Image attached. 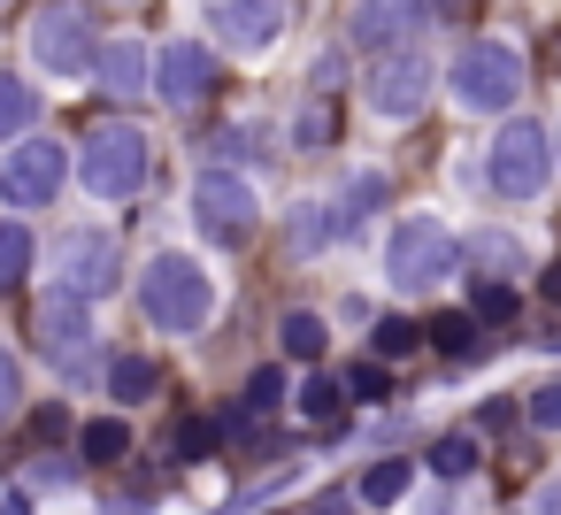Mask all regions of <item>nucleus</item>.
Segmentation results:
<instances>
[{
	"instance_id": "1",
	"label": "nucleus",
	"mask_w": 561,
	"mask_h": 515,
	"mask_svg": "<svg viewBox=\"0 0 561 515\" xmlns=\"http://www.w3.org/2000/svg\"><path fill=\"white\" fill-rule=\"evenodd\" d=\"M139 308H147L154 331L185 339V331H201V323L216 316V285H208V270H201L193 254H154V262L139 270Z\"/></svg>"
},
{
	"instance_id": "2",
	"label": "nucleus",
	"mask_w": 561,
	"mask_h": 515,
	"mask_svg": "<svg viewBox=\"0 0 561 515\" xmlns=\"http://www.w3.org/2000/svg\"><path fill=\"white\" fill-rule=\"evenodd\" d=\"M446 85H454V101H461L469 116H507V108L523 101V55H515L507 39H469V47L454 55Z\"/></svg>"
},
{
	"instance_id": "3",
	"label": "nucleus",
	"mask_w": 561,
	"mask_h": 515,
	"mask_svg": "<svg viewBox=\"0 0 561 515\" xmlns=\"http://www.w3.org/2000/svg\"><path fill=\"white\" fill-rule=\"evenodd\" d=\"M78 178L93 201H131L147 185V131L139 124H93L78 147Z\"/></svg>"
},
{
	"instance_id": "4",
	"label": "nucleus",
	"mask_w": 561,
	"mask_h": 515,
	"mask_svg": "<svg viewBox=\"0 0 561 515\" xmlns=\"http://www.w3.org/2000/svg\"><path fill=\"white\" fill-rule=\"evenodd\" d=\"M553 131H538V124H500V139L484 147V178H492V193L500 201H538L546 185H553Z\"/></svg>"
},
{
	"instance_id": "5",
	"label": "nucleus",
	"mask_w": 561,
	"mask_h": 515,
	"mask_svg": "<svg viewBox=\"0 0 561 515\" xmlns=\"http://www.w3.org/2000/svg\"><path fill=\"white\" fill-rule=\"evenodd\" d=\"M454 270H461V239H454L446 224H431V216L400 224L392 247H385V277H392V293H431V285H446Z\"/></svg>"
},
{
	"instance_id": "6",
	"label": "nucleus",
	"mask_w": 561,
	"mask_h": 515,
	"mask_svg": "<svg viewBox=\"0 0 561 515\" xmlns=\"http://www.w3.org/2000/svg\"><path fill=\"white\" fill-rule=\"evenodd\" d=\"M32 62L55 70V78H78V70H101V32L78 0H55V9L32 16Z\"/></svg>"
},
{
	"instance_id": "7",
	"label": "nucleus",
	"mask_w": 561,
	"mask_h": 515,
	"mask_svg": "<svg viewBox=\"0 0 561 515\" xmlns=\"http://www.w3.org/2000/svg\"><path fill=\"white\" fill-rule=\"evenodd\" d=\"M55 285L78 293V300H108V293L124 285V254H116V239H108L101 224L62 231V239H55Z\"/></svg>"
},
{
	"instance_id": "8",
	"label": "nucleus",
	"mask_w": 561,
	"mask_h": 515,
	"mask_svg": "<svg viewBox=\"0 0 561 515\" xmlns=\"http://www.w3.org/2000/svg\"><path fill=\"white\" fill-rule=\"evenodd\" d=\"M193 216H201V231H208L216 247H247V239H254V224H262L254 185H247V178H231V170H208V178L193 185Z\"/></svg>"
},
{
	"instance_id": "9",
	"label": "nucleus",
	"mask_w": 561,
	"mask_h": 515,
	"mask_svg": "<svg viewBox=\"0 0 561 515\" xmlns=\"http://www.w3.org/2000/svg\"><path fill=\"white\" fill-rule=\"evenodd\" d=\"M93 300H78V293H47L39 308H32V339H39V354L55 362V369H85V354H93V316H85Z\"/></svg>"
},
{
	"instance_id": "10",
	"label": "nucleus",
	"mask_w": 561,
	"mask_h": 515,
	"mask_svg": "<svg viewBox=\"0 0 561 515\" xmlns=\"http://www.w3.org/2000/svg\"><path fill=\"white\" fill-rule=\"evenodd\" d=\"M431 85H438V70H431V55L423 47H400V55H377V70H369V108L377 116H423V101H431Z\"/></svg>"
},
{
	"instance_id": "11",
	"label": "nucleus",
	"mask_w": 561,
	"mask_h": 515,
	"mask_svg": "<svg viewBox=\"0 0 561 515\" xmlns=\"http://www.w3.org/2000/svg\"><path fill=\"white\" fill-rule=\"evenodd\" d=\"M62 178H70V154L55 139H24L9 154V170H0V201H9V208H55Z\"/></svg>"
},
{
	"instance_id": "12",
	"label": "nucleus",
	"mask_w": 561,
	"mask_h": 515,
	"mask_svg": "<svg viewBox=\"0 0 561 515\" xmlns=\"http://www.w3.org/2000/svg\"><path fill=\"white\" fill-rule=\"evenodd\" d=\"M423 24H431V0H362L354 24H346V39L362 55H400V47H415Z\"/></svg>"
},
{
	"instance_id": "13",
	"label": "nucleus",
	"mask_w": 561,
	"mask_h": 515,
	"mask_svg": "<svg viewBox=\"0 0 561 515\" xmlns=\"http://www.w3.org/2000/svg\"><path fill=\"white\" fill-rule=\"evenodd\" d=\"M154 93H162L170 108H201V101L216 93V55H208L201 39H170V47L154 55Z\"/></svg>"
},
{
	"instance_id": "14",
	"label": "nucleus",
	"mask_w": 561,
	"mask_h": 515,
	"mask_svg": "<svg viewBox=\"0 0 561 515\" xmlns=\"http://www.w3.org/2000/svg\"><path fill=\"white\" fill-rule=\"evenodd\" d=\"M208 24H216V39H224L231 55H262V47L285 32V0H216Z\"/></svg>"
},
{
	"instance_id": "15",
	"label": "nucleus",
	"mask_w": 561,
	"mask_h": 515,
	"mask_svg": "<svg viewBox=\"0 0 561 515\" xmlns=\"http://www.w3.org/2000/svg\"><path fill=\"white\" fill-rule=\"evenodd\" d=\"M461 262H469L484 285H515V277L530 270V247H523L515 231H477V239L461 247Z\"/></svg>"
},
{
	"instance_id": "16",
	"label": "nucleus",
	"mask_w": 561,
	"mask_h": 515,
	"mask_svg": "<svg viewBox=\"0 0 561 515\" xmlns=\"http://www.w3.org/2000/svg\"><path fill=\"white\" fill-rule=\"evenodd\" d=\"M277 408H285V369H277V362H262V369L247 377L239 408L224 415V431H231V438H254V431H262V423H270Z\"/></svg>"
},
{
	"instance_id": "17",
	"label": "nucleus",
	"mask_w": 561,
	"mask_h": 515,
	"mask_svg": "<svg viewBox=\"0 0 561 515\" xmlns=\"http://www.w3.org/2000/svg\"><path fill=\"white\" fill-rule=\"evenodd\" d=\"M147 78H154V62H147V47H131V39H116V47H101V85H108V93H154Z\"/></svg>"
},
{
	"instance_id": "18",
	"label": "nucleus",
	"mask_w": 561,
	"mask_h": 515,
	"mask_svg": "<svg viewBox=\"0 0 561 515\" xmlns=\"http://www.w3.org/2000/svg\"><path fill=\"white\" fill-rule=\"evenodd\" d=\"M108 392H116L124 408H147V400L162 392V369H154L147 354H116V362H108Z\"/></svg>"
},
{
	"instance_id": "19",
	"label": "nucleus",
	"mask_w": 561,
	"mask_h": 515,
	"mask_svg": "<svg viewBox=\"0 0 561 515\" xmlns=\"http://www.w3.org/2000/svg\"><path fill=\"white\" fill-rule=\"evenodd\" d=\"M408 484H415V461L408 454H385V461L362 469V507H392V500H408Z\"/></svg>"
},
{
	"instance_id": "20",
	"label": "nucleus",
	"mask_w": 561,
	"mask_h": 515,
	"mask_svg": "<svg viewBox=\"0 0 561 515\" xmlns=\"http://www.w3.org/2000/svg\"><path fill=\"white\" fill-rule=\"evenodd\" d=\"M431 346H438L446 362H477V354H484V323H477L469 308H461V316H438V323H431Z\"/></svg>"
},
{
	"instance_id": "21",
	"label": "nucleus",
	"mask_w": 561,
	"mask_h": 515,
	"mask_svg": "<svg viewBox=\"0 0 561 515\" xmlns=\"http://www.w3.org/2000/svg\"><path fill=\"white\" fill-rule=\"evenodd\" d=\"M277 339H285V354H293V362H323V346H331L323 316H308V308H293V316L277 323Z\"/></svg>"
},
{
	"instance_id": "22",
	"label": "nucleus",
	"mask_w": 561,
	"mask_h": 515,
	"mask_svg": "<svg viewBox=\"0 0 561 515\" xmlns=\"http://www.w3.org/2000/svg\"><path fill=\"white\" fill-rule=\"evenodd\" d=\"M78 454H85V461H124V454H131V431H124L116 415H93V423H78Z\"/></svg>"
},
{
	"instance_id": "23",
	"label": "nucleus",
	"mask_w": 561,
	"mask_h": 515,
	"mask_svg": "<svg viewBox=\"0 0 561 515\" xmlns=\"http://www.w3.org/2000/svg\"><path fill=\"white\" fill-rule=\"evenodd\" d=\"M224 438H231V431H224V415H185V423H178V438H170V454H178V461H208Z\"/></svg>"
},
{
	"instance_id": "24",
	"label": "nucleus",
	"mask_w": 561,
	"mask_h": 515,
	"mask_svg": "<svg viewBox=\"0 0 561 515\" xmlns=\"http://www.w3.org/2000/svg\"><path fill=\"white\" fill-rule=\"evenodd\" d=\"M32 116H39V93H32L24 78H9V70H0V139L32 131Z\"/></svg>"
},
{
	"instance_id": "25",
	"label": "nucleus",
	"mask_w": 561,
	"mask_h": 515,
	"mask_svg": "<svg viewBox=\"0 0 561 515\" xmlns=\"http://www.w3.org/2000/svg\"><path fill=\"white\" fill-rule=\"evenodd\" d=\"M377 201H385V170H362V178H346V201H339V231H354L362 216H377Z\"/></svg>"
},
{
	"instance_id": "26",
	"label": "nucleus",
	"mask_w": 561,
	"mask_h": 515,
	"mask_svg": "<svg viewBox=\"0 0 561 515\" xmlns=\"http://www.w3.org/2000/svg\"><path fill=\"white\" fill-rule=\"evenodd\" d=\"M300 415L308 423H339L346 415V377H308L300 385Z\"/></svg>"
},
{
	"instance_id": "27",
	"label": "nucleus",
	"mask_w": 561,
	"mask_h": 515,
	"mask_svg": "<svg viewBox=\"0 0 561 515\" xmlns=\"http://www.w3.org/2000/svg\"><path fill=\"white\" fill-rule=\"evenodd\" d=\"M331 231H339V216H323V208L308 201V208H293V231H285V247H293V254H316Z\"/></svg>"
},
{
	"instance_id": "28",
	"label": "nucleus",
	"mask_w": 561,
	"mask_h": 515,
	"mask_svg": "<svg viewBox=\"0 0 561 515\" xmlns=\"http://www.w3.org/2000/svg\"><path fill=\"white\" fill-rule=\"evenodd\" d=\"M431 469H438V477H469V469H477V438H469V431H446V438L431 446Z\"/></svg>"
},
{
	"instance_id": "29",
	"label": "nucleus",
	"mask_w": 561,
	"mask_h": 515,
	"mask_svg": "<svg viewBox=\"0 0 561 515\" xmlns=\"http://www.w3.org/2000/svg\"><path fill=\"white\" fill-rule=\"evenodd\" d=\"M32 270V231L24 224H0V285H16Z\"/></svg>"
},
{
	"instance_id": "30",
	"label": "nucleus",
	"mask_w": 561,
	"mask_h": 515,
	"mask_svg": "<svg viewBox=\"0 0 561 515\" xmlns=\"http://www.w3.org/2000/svg\"><path fill=\"white\" fill-rule=\"evenodd\" d=\"M515 308H523L515 285H477V293H469V316H477V323H515Z\"/></svg>"
},
{
	"instance_id": "31",
	"label": "nucleus",
	"mask_w": 561,
	"mask_h": 515,
	"mask_svg": "<svg viewBox=\"0 0 561 515\" xmlns=\"http://www.w3.org/2000/svg\"><path fill=\"white\" fill-rule=\"evenodd\" d=\"M423 339H431V323H400V316H392V323H377V362H400V354H415Z\"/></svg>"
},
{
	"instance_id": "32",
	"label": "nucleus",
	"mask_w": 561,
	"mask_h": 515,
	"mask_svg": "<svg viewBox=\"0 0 561 515\" xmlns=\"http://www.w3.org/2000/svg\"><path fill=\"white\" fill-rule=\"evenodd\" d=\"M523 415H530V423H538V431H561V377H553V385H538V392H530V408H523Z\"/></svg>"
},
{
	"instance_id": "33",
	"label": "nucleus",
	"mask_w": 561,
	"mask_h": 515,
	"mask_svg": "<svg viewBox=\"0 0 561 515\" xmlns=\"http://www.w3.org/2000/svg\"><path fill=\"white\" fill-rule=\"evenodd\" d=\"M346 400H385V362H362V369H346Z\"/></svg>"
},
{
	"instance_id": "34",
	"label": "nucleus",
	"mask_w": 561,
	"mask_h": 515,
	"mask_svg": "<svg viewBox=\"0 0 561 515\" xmlns=\"http://www.w3.org/2000/svg\"><path fill=\"white\" fill-rule=\"evenodd\" d=\"M16 392H24V377H16V354H9V346H0V423H9V415H16Z\"/></svg>"
},
{
	"instance_id": "35",
	"label": "nucleus",
	"mask_w": 561,
	"mask_h": 515,
	"mask_svg": "<svg viewBox=\"0 0 561 515\" xmlns=\"http://www.w3.org/2000/svg\"><path fill=\"white\" fill-rule=\"evenodd\" d=\"M62 431H70V408H39V415H32V438H39V446L62 438Z\"/></svg>"
},
{
	"instance_id": "36",
	"label": "nucleus",
	"mask_w": 561,
	"mask_h": 515,
	"mask_svg": "<svg viewBox=\"0 0 561 515\" xmlns=\"http://www.w3.org/2000/svg\"><path fill=\"white\" fill-rule=\"evenodd\" d=\"M293 139H300V147H323V139H331V116H300Z\"/></svg>"
},
{
	"instance_id": "37",
	"label": "nucleus",
	"mask_w": 561,
	"mask_h": 515,
	"mask_svg": "<svg viewBox=\"0 0 561 515\" xmlns=\"http://www.w3.org/2000/svg\"><path fill=\"white\" fill-rule=\"evenodd\" d=\"M530 515H561V477H546V484L530 492Z\"/></svg>"
},
{
	"instance_id": "38",
	"label": "nucleus",
	"mask_w": 561,
	"mask_h": 515,
	"mask_svg": "<svg viewBox=\"0 0 561 515\" xmlns=\"http://www.w3.org/2000/svg\"><path fill=\"white\" fill-rule=\"evenodd\" d=\"M538 293H546V300L561 308V262H546V277H538Z\"/></svg>"
},
{
	"instance_id": "39",
	"label": "nucleus",
	"mask_w": 561,
	"mask_h": 515,
	"mask_svg": "<svg viewBox=\"0 0 561 515\" xmlns=\"http://www.w3.org/2000/svg\"><path fill=\"white\" fill-rule=\"evenodd\" d=\"M346 507H354L346 492H323V500H316V515H346Z\"/></svg>"
},
{
	"instance_id": "40",
	"label": "nucleus",
	"mask_w": 561,
	"mask_h": 515,
	"mask_svg": "<svg viewBox=\"0 0 561 515\" xmlns=\"http://www.w3.org/2000/svg\"><path fill=\"white\" fill-rule=\"evenodd\" d=\"M553 154H561V131H553Z\"/></svg>"
}]
</instances>
